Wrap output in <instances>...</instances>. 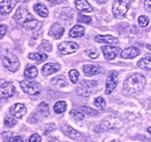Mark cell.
I'll return each instance as SVG.
<instances>
[{"label": "cell", "instance_id": "obj_26", "mask_svg": "<svg viewBox=\"0 0 151 142\" xmlns=\"http://www.w3.org/2000/svg\"><path fill=\"white\" fill-rule=\"evenodd\" d=\"M37 25H38V21L36 19H30V20H27L26 22L22 23V26H23L26 29H28V30L35 29V28L37 27Z\"/></svg>", "mask_w": 151, "mask_h": 142}, {"label": "cell", "instance_id": "obj_22", "mask_svg": "<svg viewBox=\"0 0 151 142\" xmlns=\"http://www.w3.org/2000/svg\"><path fill=\"white\" fill-rule=\"evenodd\" d=\"M137 67L141 68V69L151 70V57L150 56H147V57L141 58V59L137 62Z\"/></svg>", "mask_w": 151, "mask_h": 142}, {"label": "cell", "instance_id": "obj_19", "mask_svg": "<svg viewBox=\"0 0 151 142\" xmlns=\"http://www.w3.org/2000/svg\"><path fill=\"white\" fill-rule=\"evenodd\" d=\"M138 54H139V50H138L136 47H130V48L124 49V50L121 53V56H122V58H134V57H136Z\"/></svg>", "mask_w": 151, "mask_h": 142}, {"label": "cell", "instance_id": "obj_48", "mask_svg": "<svg viewBox=\"0 0 151 142\" xmlns=\"http://www.w3.org/2000/svg\"><path fill=\"white\" fill-rule=\"evenodd\" d=\"M15 1H27V0H15Z\"/></svg>", "mask_w": 151, "mask_h": 142}, {"label": "cell", "instance_id": "obj_47", "mask_svg": "<svg viewBox=\"0 0 151 142\" xmlns=\"http://www.w3.org/2000/svg\"><path fill=\"white\" fill-rule=\"evenodd\" d=\"M148 132H149V133L151 134V127H149V128H148Z\"/></svg>", "mask_w": 151, "mask_h": 142}, {"label": "cell", "instance_id": "obj_18", "mask_svg": "<svg viewBox=\"0 0 151 142\" xmlns=\"http://www.w3.org/2000/svg\"><path fill=\"white\" fill-rule=\"evenodd\" d=\"M94 40L99 43H107V44H113L117 42V38L112 35H96Z\"/></svg>", "mask_w": 151, "mask_h": 142}, {"label": "cell", "instance_id": "obj_29", "mask_svg": "<svg viewBox=\"0 0 151 142\" xmlns=\"http://www.w3.org/2000/svg\"><path fill=\"white\" fill-rule=\"evenodd\" d=\"M38 49H40V50H42V51H47V53H49V51H51V50H52V46H51V43H50L49 41L43 40V41H42V43H41V46L38 47Z\"/></svg>", "mask_w": 151, "mask_h": 142}, {"label": "cell", "instance_id": "obj_42", "mask_svg": "<svg viewBox=\"0 0 151 142\" xmlns=\"http://www.w3.org/2000/svg\"><path fill=\"white\" fill-rule=\"evenodd\" d=\"M51 129H52V130L55 129V126H54V125H49V127L44 130V134H45V135H48V134L50 133V130H51Z\"/></svg>", "mask_w": 151, "mask_h": 142}, {"label": "cell", "instance_id": "obj_46", "mask_svg": "<svg viewBox=\"0 0 151 142\" xmlns=\"http://www.w3.org/2000/svg\"><path fill=\"white\" fill-rule=\"evenodd\" d=\"M147 48H149V49L151 50V44H148V46H147Z\"/></svg>", "mask_w": 151, "mask_h": 142}, {"label": "cell", "instance_id": "obj_35", "mask_svg": "<svg viewBox=\"0 0 151 142\" xmlns=\"http://www.w3.org/2000/svg\"><path fill=\"white\" fill-rule=\"evenodd\" d=\"M94 105L100 109H104L106 107V101L102 97H96L94 99Z\"/></svg>", "mask_w": 151, "mask_h": 142}, {"label": "cell", "instance_id": "obj_10", "mask_svg": "<svg viewBox=\"0 0 151 142\" xmlns=\"http://www.w3.org/2000/svg\"><path fill=\"white\" fill-rule=\"evenodd\" d=\"M30 19H34V18L27 11V8H24V7H20L19 9L17 11L15 15H14V20L20 22V23H23V22H26L27 20H30Z\"/></svg>", "mask_w": 151, "mask_h": 142}, {"label": "cell", "instance_id": "obj_11", "mask_svg": "<svg viewBox=\"0 0 151 142\" xmlns=\"http://www.w3.org/2000/svg\"><path fill=\"white\" fill-rule=\"evenodd\" d=\"M9 112H11V114L14 117V118H18V119H21V118H23V115L27 113V108L24 105H22V104H14L13 106L9 108Z\"/></svg>", "mask_w": 151, "mask_h": 142}, {"label": "cell", "instance_id": "obj_24", "mask_svg": "<svg viewBox=\"0 0 151 142\" xmlns=\"http://www.w3.org/2000/svg\"><path fill=\"white\" fill-rule=\"evenodd\" d=\"M84 34H85V28L80 25H77L75 27H72V29L70 30L71 37H80V36H84Z\"/></svg>", "mask_w": 151, "mask_h": 142}, {"label": "cell", "instance_id": "obj_39", "mask_svg": "<svg viewBox=\"0 0 151 142\" xmlns=\"http://www.w3.org/2000/svg\"><path fill=\"white\" fill-rule=\"evenodd\" d=\"M29 142H41V136L38 134H33L29 138Z\"/></svg>", "mask_w": 151, "mask_h": 142}, {"label": "cell", "instance_id": "obj_28", "mask_svg": "<svg viewBox=\"0 0 151 142\" xmlns=\"http://www.w3.org/2000/svg\"><path fill=\"white\" fill-rule=\"evenodd\" d=\"M70 115L72 117V119L76 120V121H81V120H84V118H85V114H84L81 111H79V109H72V111L70 112Z\"/></svg>", "mask_w": 151, "mask_h": 142}, {"label": "cell", "instance_id": "obj_25", "mask_svg": "<svg viewBox=\"0 0 151 142\" xmlns=\"http://www.w3.org/2000/svg\"><path fill=\"white\" fill-rule=\"evenodd\" d=\"M28 58L34 61V62H37V63H41L43 61H45L48 58L47 54H42V53H32L28 55Z\"/></svg>", "mask_w": 151, "mask_h": 142}, {"label": "cell", "instance_id": "obj_41", "mask_svg": "<svg viewBox=\"0 0 151 142\" xmlns=\"http://www.w3.org/2000/svg\"><path fill=\"white\" fill-rule=\"evenodd\" d=\"M144 7L148 12H151V0H144Z\"/></svg>", "mask_w": 151, "mask_h": 142}, {"label": "cell", "instance_id": "obj_27", "mask_svg": "<svg viewBox=\"0 0 151 142\" xmlns=\"http://www.w3.org/2000/svg\"><path fill=\"white\" fill-rule=\"evenodd\" d=\"M65 109H66V103L65 101H57L56 104L54 105V111H55V113L57 114H62V113H64L65 112Z\"/></svg>", "mask_w": 151, "mask_h": 142}, {"label": "cell", "instance_id": "obj_38", "mask_svg": "<svg viewBox=\"0 0 151 142\" xmlns=\"http://www.w3.org/2000/svg\"><path fill=\"white\" fill-rule=\"evenodd\" d=\"M4 122H5V126H6V127H13L14 125L17 124V122H15V119L12 118V117H6L5 120H4Z\"/></svg>", "mask_w": 151, "mask_h": 142}, {"label": "cell", "instance_id": "obj_15", "mask_svg": "<svg viewBox=\"0 0 151 142\" xmlns=\"http://www.w3.org/2000/svg\"><path fill=\"white\" fill-rule=\"evenodd\" d=\"M64 34V28L59 25V23H54L52 26H51V28H50V32H49V35L52 36L54 38H60Z\"/></svg>", "mask_w": 151, "mask_h": 142}, {"label": "cell", "instance_id": "obj_37", "mask_svg": "<svg viewBox=\"0 0 151 142\" xmlns=\"http://www.w3.org/2000/svg\"><path fill=\"white\" fill-rule=\"evenodd\" d=\"M78 21L80 22V23H86V25H90L91 22H92V20L91 18H88V17H86V15H84V14H78Z\"/></svg>", "mask_w": 151, "mask_h": 142}, {"label": "cell", "instance_id": "obj_40", "mask_svg": "<svg viewBox=\"0 0 151 142\" xmlns=\"http://www.w3.org/2000/svg\"><path fill=\"white\" fill-rule=\"evenodd\" d=\"M7 142H23V138L22 136H13Z\"/></svg>", "mask_w": 151, "mask_h": 142}, {"label": "cell", "instance_id": "obj_5", "mask_svg": "<svg viewBox=\"0 0 151 142\" xmlns=\"http://www.w3.org/2000/svg\"><path fill=\"white\" fill-rule=\"evenodd\" d=\"M2 64L4 67L7 69V70L12 71V72H15V71L19 69L20 67V61L19 58L14 55H6L2 57Z\"/></svg>", "mask_w": 151, "mask_h": 142}, {"label": "cell", "instance_id": "obj_12", "mask_svg": "<svg viewBox=\"0 0 151 142\" xmlns=\"http://www.w3.org/2000/svg\"><path fill=\"white\" fill-rule=\"evenodd\" d=\"M101 50H102V53L105 55V57L107 58V59H114L119 53H120V49L117 48V47H114V46H104L102 48H101Z\"/></svg>", "mask_w": 151, "mask_h": 142}, {"label": "cell", "instance_id": "obj_1", "mask_svg": "<svg viewBox=\"0 0 151 142\" xmlns=\"http://www.w3.org/2000/svg\"><path fill=\"white\" fill-rule=\"evenodd\" d=\"M145 85V77L141 73L130 75L123 83V91L127 94H135L142 91Z\"/></svg>", "mask_w": 151, "mask_h": 142}, {"label": "cell", "instance_id": "obj_14", "mask_svg": "<svg viewBox=\"0 0 151 142\" xmlns=\"http://www.w3.org/2000/svg\"><path fill=\"white\" fill-rule=\"evenodd\" d=\"M59 69H60V67L57 63H47L42 68V73L44 76H49V75H52V73L57 72Z\"/></svg>", "mask_w": 151, "mask_h": 142}, {"label": "cell", "instance_id": "obj_17", "mask_svg": "<svg viewBox=\"0 0 151 142\" xmlns=\"http://www.w3.org/2000/svg\"><path fill=\"white\" fill-rule=\"evenodd\" d=\"M76 8L79 12H92V6L87 2V0H76Z\"/></svg>", "mask_w": 151, "mask_h": 142}, {"label": "cell", "instance_id": "obj_2", "mask_svg": "<svg viewBox=\"0 0 151 142\" xmlns=\"http://www.w3.org/2000/svg\"><path fill=\"white\" fill-rule=\"evenodd\" d=\"M100 89V83L96 80H83L77 88V93L83 97H90Z\"/></svg>", "mask_w": 151, "mask_h": 142}, {"label": "cell", "instance_id": "obj_45", "mask_svg": "<svg viewBox=\"0 0 151 142\" xmlns=\"http://www.w3.org/2000/svg\"><path fill=\"white\" fill-rule=\"evenodd\" d=\"M49 2H51V4H59L60 2V0H48Z\"/></svg>", "mask_w": 151, "mask_h": 142}, {"label": "cell", "instance_id": "obj_3", "mask_svg": "<svg viewBox=\"0 0 151 142\" xmlns=\"http://www.w3.org/2000/svg\"><path fill=\"white\" fill-rule=\"evenodd\" d=\"M130 7V0H115L113 2V15L116 19H123Z\"/></svg>", "mask_w": 151, "mask_h": 142}, {"label": "cell", "instance_id": "obj_31", "mask_svg": "<svg viewBox=\"0 0 151 142\" xmlns=\"http://www.w3.org/2000/svg\"><path fill=\"white\" fill-rule=\"evenodd\" d=\"M79 111H81L84 114H87V115H92V117H95L98 114V112L93 109V108H90V107H86V106H81L78 108Z\"/></svg>", "mask_w": 151, "mask_h": 142}, {"label": "cell", "instance_id": "obj_7", "mask_svg": "<svg viewBox=\"0 0 151 142\" xmlns=\"http://www.w3.org/2000/svg\"><path fill=\"white\" fill-rule=\"evenodd\" d=\"M58 49H59V53L62 54V55H69V54L76 53L79 49V46L77 43H75V42L65 41V42H62L58 46Z\"/></svg>", "mask_w": 151, "mask_h": 142}, {"label": "cell", "instance_id": "obj_34", "mask_svg": "<svg viewBox=\"0 0 151 142\" xmlns=\"http://www.w3.org/2000/svg\"><path fill=\"white\" fill-rule=\"evenodd\" d=\"M85 54H86L90 58H92V59H95V58H98V57H99V51H98L95 48L86 49V50H85Z\"/></svg>", "mask_w": 151, "mask_h": 142}, {"label": "cell", "instance_id": "obj_6", "mask_svg": "<svg viewBox=\"0 0 151 142\" xmlns=\"http://www.w3.org/2000/svg\"><path fill=\"white\" fill-rule=\"evenodd\" d=\"M116 127H117V119L115 117H108L100 124V126L95 127V132H106L108 129H113Z\"/></svg>", "mask_w": 151, "mask_h": 142}, {"label": "cell", "instance_id": "obj_9", "mask_svg": "<svg viewBox=\"0 0 151 142\" xmlns=\"http://www.w3.org/2000/svg\"><path fill=\"white\" fill-rule=\"evenodd\" d=\"M1 97L2 98H11L15 94V88L9 82H1Z\"/></svg>", "mask_w": 151, "mask_h": 142}, {"label": "cell", "instance_id": "obj_20", "mask_svg": "<svg viewBox=\"0 0 151 142\" xmlns=\"http://www.w3.org/2000/svg\"><path fill=\"white\" fill-rule=\"evenodd\" d=\"M83 70H84V73H85L86 76H94V75H99V73L101 72V69H100V68H98V67H95V65H92V64H86V65H84Z\"/></svg>", "mask_w": 151, "mask_h": 142}, {"label": "cell", "instance_id": "obj_32", "mask_svg": "<svg viewBox=\"0 0 151 142\" xmlns=\"http://www.w3.org/2000/svg\"><path fill=\"white\" fill-rule=\"evenodd\" d=\"M38 112L43 115V117H48L49 115V107L45 103H41L38 105Z\"/></svg>", "mask_w": 151, "mask_h": 142}, {"label": "cell", "instance_id": "obj_36", "mask_svg": "<svg viewBox=\"0 0 151 142\" xmlns=\"http://www.w3.org/2000/svg\"><path fill=\"white\" fill-rule=\"evenodd\" d=\"M69 76H70V80H71V83H73V84H76V83L78 82V79H79V72H78L77 70H70Z\"/></svg>", "mask_w": 151, "mask_h": 142}, {"label": "cell", "instance_id": "obj_21", "mask_svg": "<svg viewBox=\"0 0 151 142\" xmlns=\"http://www.w3.org/2000/svg\"><path fill=\"white\" fill-rule=\"evenodd\" d=\"M34 11L37 13L38 15L41 17V18H47L48 15H49V12H48V8L43 5V4H36V5H34Z\"/></svg>", "mask_w": 151, "mask_h": 142}, {"label": "cell", "instance_id": "obj_43", "mask_svg": "<svg viewBox=\"0 0 151 142\" xmlns=\"http://www.w3.org/2000/svg\"><path fill=\"white\" fill-rule=\"evenodd\" d=\"M6 30H7V27H6L5 25H1V34H0V36H1V37H4V36H5Z\"/></svg>", "mask_w": 151, "mask_h": 142}, {"label": "cell", "instance_id": "obj_23", "mask_svg": "<svg viewBox=\"0 0 151 142\" xmlns=\"http://www.w3.org/2000/svg\"><path fill=\"white\" fill-rule=\"evenodd\" d=\"M37 68L34 65H27L26 70H24V76L28 79H34L37 76Z\"/></svg>", "mask_w": 151, "mask_h": 142}, {"label": "cell", "instance_id": "obj_13", "mask_svg": "<svg viewBox=\"0 0 151 142\" xmlns=\"http://www.w3.org/2000/svg\"><path fill=\"white\" fill-rule=\"evenodd\" d=\"M15 1L13 0H2L0 6H1V15H5V14H9L12 12V9L14 8L15 6Z\"/></svg>", "mask_w": 151, "mask_h": 142}, {"label": "cell", "instance_id": "obj_16", "mask_svg": "<svg viewBox=\"0 0 151 142\" xmlns=\"http://www.w3.org/2000/svg\"><path fill=\"white\" fill-rule=\"evenodd\" d=\"M63 132L65 133L66 136H69V138L72 139V140H79V139H80V133L77 132L76 129H73V128H72L71 126H69V125H64V126H63Z\"/></svg>", "mask_w": 151, "mask_h": 142}, {"label": "cell", "instance_id": "obj_44", "mask_svg": "<svg viewBox=\"0 0 151 142\" xmlns=\"http://www.w3.org/2000/svg\"><path fill=\"white\" fill-rule=\"evenodd\" d=\"M98 4H100V5H104V4H106L107 2V0H95Z\"/></svg>", "mask_w": 151, "mask_h": 142}, {"label": "cell", "instance_id": "obj_4", "mask_svg": "<svg viewBox=\"0 0 151 142\" xmlns=\"http://www.w3.org/2000/svg\"><path fill=\"white\" fill-rule=\"evenodd\" d=\"M20 86L23 90V92H26L30 96H37L41 92L40 84L35 83V82H32V80H22L20 83Z\"/></svg>", "mask_w": 151, "mask_h": 142}, {"label": "cell", "instance_id": "obj_33", "mask_svg": "<svg viewBox=\"0 0 151 142\" xmlns=\"http://www.w3.org/2000/svg\"><path fill=\"white\" fill-rule=\"evenodd\" d=\"M137 21H138V25H139L141 27H143V28L148 27L149 23H150V19L148 18V17H145V15H141Z\"/></svg>", "mask_w": 151, "mask_h": 142}, {"label": "cell", "instance_id": "obj_30", "mask_svg": "<svg viewBox=\"0 0 151 142\" xmlns=\"http://www.w3.org/2000/svg\"><path fill=\"white\" fill-rule=\"evenodd\" d=\"M51 83L55 84V85H57V86H60V88H62V85H63V86H66V85H68V83H66V80H65V78H64L63 75L56 77L55 79H52Z\"/></svg>", "mask_w": 151, "mask_h": 142}, {"label": "cell", "instance_id": "obj_8", "mask_svg": "<svg viewBox=\"0 0 151 142\" xmlns=\"http://www.w3.org/2000/svg\"><path fill=\"white\" fill-rule=\"evenodd\" d=\"M116 85H117V72L111 71L106 82V94H111L116 88Z\"/></svg>", "mask_w": 151, "mask_h": 142}]
</instances>
